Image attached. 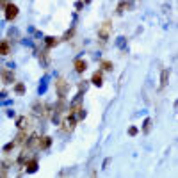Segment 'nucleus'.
I'll list each match as a JSON object with an SVG mask.
<instances>
[{
    "label": "nucleus",
    "mask_w": 178,
    "mask_h": 178,
    "mask_svg": "<svg viewBox=\"0 0 178 178\" xmlns=\"http://www.w3.org/2000/svg\"><path fill=\"white\" fill-rule=\"evenodd\" d=\"M169 82V70H164L162 75H160V89H164Z\"/></svg>",
    "instance_id": "nucleus-15"
},
{
    "label": "nucleus",
    "mask_w": 178,
    "mask_h": 178,
    "mask_svg": "<svg viewBox=\"0 0 178 178\" xmlns=\"http://www.w3.org/2000/svg\"><path fill=\"white\" fill-rule=\"evenodd\" d=\"M73 34H75V28H71L70 32H66V34L63 36V39H64V41H68L70 37H73Z\"/></svg>",
    "instance_id": "nucleus-23"
},
{
    "label": "nucleus",
    "mask_w": 178,
    "mask_h": 178,
    "mask_svg": "<svg viewBox=\"0 0 178 178\" xmlns=\"http://www.w3.org/2000/svg\"><path fill=\"white\" fill-rule=\"evenodd\" d=\"M55 91H57V96H59V98H66V94L70 91V84H68L66 78L59 77L55 80Z\"/></svg>",
    "instance_id": "nucleus-1"
},
{
    "label": "nucleus",
    "mask_w": 178,
    "mask_h": 178,
    "mask_svg": "<svg viewBox=\"0 0 178 178\" xmlns=\"http://www.w3.org/2000/svg\"><path fill=\"white\" fill-rule=\"evenodd\" d=\"M91 82L96 85V87H102V84H103V80H102V71H94V73H93Z\"/></svg>",
    "instance_id": "nucleus-12"
},
{
    "label": "nucleus",
    "mask_w": 178,
    "mask_h": 178,
    "mask_svg": "<svg viewBox=\"0 0 178 178\" xmlns=\"http://www.w3.org/2000/svg\"><path fill=\"white\" fill-rule=\"evenodd\" d=\"M39 59L43 61V64H45V66H46V64H48V61H50V57H48V54H46V52H39Z\"/></svg>",
    "instance_id": "nucleus-20"
},
{
    "label": "nucleus",
    "mask_w": 178,
    "mask_h": 178,
    "mask_svg": "<svg viewBox=\"0 0 178 178\" xmlns=\"http://www.w3.org/2000/svg\"><path fill=\"white\" fill-rule=\"evenodd\" d=\"M11 54V45L7 41H0V55H7Z\"/></svg>",
    "instance_id": "nucleus-16"
},
{
    "label": "nucleus",
    "mask_w": 178,
    "mask_h": 178,
    "mask_svg": "<svg viewBox=\"0 0 178 178\" xmlns=\"http://www.w3.org/2000/svg\"><path fill=\"white\" fill-rule=\"evenodd\" d=\"M128 9H130V0H121L119 4H118V7H116V13L123 14L125 11H128Z\"/></svg>",
    "instance_id": "nucleus-10"
},
{
    "label": "nucleus",
    "mask_w": 178,
    "mask_h": 178,
    "mask_svg": "<svg viewBox=\"0 0 178 178\" xmlns=\"http://www.w3.org/2000/svg\"><path fill=\"white\" fill-rule=\"evenodd\" d=\"M2 82H4V84H13V82H14L13 71H9V70H4V71H2Z\"/></svg>",
    "instance_id": "nucleus-9"
},
{
    "label": "nucleus",
    "mask_w": 178,
    "mask_h": 178,
    "mask_svg": "<svg viewBox=\"0 0 178 178\" xmlns=\"http://www.w3.org/2000/svg\"><path fill=\"white\" fill-rule=\"evenodd\" d=\"M16 127L20 128V130H27V128H28V118H25V116L18 118V121H16Z\"/></svg>",
    "instance_id": "nucleus-13"
},
{
    "label": "nucleus",
    "mask_w": 178,
    "mask_h": 178,
    "mask_svg": "<svg viewBox=\"0 0 178 178\" xmlns=\"http://www.w3.org/2000/svg\"><path fill=\"white\" fill-rule=\"evenodd\" d=\"M111 30H112V23L107 20V21H103L102 23V27H100V30H98V37L102 39V41H105L107 37L111 36Z\"/></svg>",
    "instance_id": "nucleus-3"
},
{
    "label": "nucleus",
    "mask_w": 178,
    "mask_h": 178,
    "mask_svg": "<svg viewBox=\"0 0 178 178\" xmlns=\"http://www.w3.org/2000/svg\"><path fill=\"white\" fill-rule=\"evenodd\" d=\"M82 94H84V93H78L77 98L71 102V105H70V114H75V112L78 111V109L82 107Z\"/></svg>",
    "instance_id": "nucleus-5"
},
{
    "label": "nucleus",
    "mask_w": 178,
    "mask_h": 178,
    "mask_svg": "<svg viewBox=\"0 0 178 178\" xmlns=\"http://www.w3.org/2000/svg\"><path fill=\"white\" fill-rule=\"evenodd\" d=\"M25 171L27 173H36L37 171V160L36 158H28L27 162H25Z\"/></svg>",
    "instance_id": "nucleus-8"
},
{
    "label": "nucleus",
    "mask_w": 178,
    "mask_h": 178,
    "mask_svg": "<svg viewBox=\"0 0 178 178\" xmlns=\"http://www.w3.org/2000/svg\"><path fill=\"white\" fill-rule=\"evenodd\" d=\"M25 141H27V132L20 130L18 135H16V139H14V144H25Z\"/></svg>",
    "instance_id": "nucleus-14"
},
{
    "label": "nucleus",
    "mask_w": 178,
    "mask_h": 178,
    "mask_svg": "<svg viewBox=\"0 0 178 178\" xmlns=\"http://www.w3.org/2000/svg\"><path fill=\"white\" fill-rule=\"evenodd\" d=\"M6 4H7L6 0H0V7H6Z\"/></svg>",
    "instance_id": "nucleus-26"
},
{
    "label": "nucleus",
    "mask_w": 178,
    "mask_h": 178,
    "mask_svg": "<svg viewBox=\"0 0 178 178\" xmlns=\"http://www.w3.org/2000/svg\"><path fill=\"white\" fill-rule=\"evenodd\" d=\"M87 87H89V84H87V82H80V84H78L80 93H85V91H87Z\"/></svg>",
    "instance_id": "nucleus-22"
},
{
    "label": "nucleus",
    "mask_w": 178,
    "mask_h": 178,
    "mask_svg": "<svg viewBox=\"0 0 178 178\" xmlns=\"http://www.w3.org/2000/svg\"><path fill=\"white\" fill-rule=\"evenodd\" d=\"M128 135H132V137L137 135V127H130V128H128Z\"/></svg>",
    "instance_id": "nucleus-25"
},
{
    "label": "nucleus",
    "mask_w": 178,
    "mask_h": 178,
    "mask_svg": "<svg viewBox=\"0 0 178 178\" xmlns=\"http://www.w3.org/2000/svg\"><path fill=\"white\" fill-rule=\"evenodd\" d=\"M14 91L18 93V94L25 93V85H23V84H16V85H14Z\"/></svg>",
    "instance_id": "nucleus-21"
},
{
    "label": "nucleus",
    "mask_w": 178,
    "mask_h": 178,
    "mask_svg": "<svg viewBox=\"0 0 178 178\" xmlns=\"http://www.w3.org/2000/svg\"><path fill=\"white\" fill-rule=\"evenodd\" d=\"M45 45H46V48L57 46V45H59V37H52V36H48V37H45Z\"/></svg>",
    "instance_id": "nucleus-17"
},
{
    "label": "nucleus",
    "mask_w": 178,
    "mask_h": 178,
    "mask_svg": "<svg viewBox=\"0 0 178 178\" xmlns=\"http://www.w3.org/2000/svg\"><path fill=\"white\" fill-rule=\"evenodd\" d=\"M37 141H39V135H30V137H27V141H25V146H27L28 150L30 148H37Z\"/></svg>",
    "instance_id": "nucleus-11"
},
{
    "label": "nucleus",
    "mask_w": 178,
    "mask_h": 178,
    "mask_svg": "<svg viewBox=\"0 0 178 178\" xmlns=\"http://www.w3.org/2000/svg\"><path fill=\"white\" fill-rule=\"evenodd\" d=\"M100 66H102V70H103V71H112V68H114L111 61H102Z\"/></svg>",
    "instance_id": "nucleus-18"
},
{
    "label": "nucleus",
    "mask_w": 178,
    "mask_h": 178,
    "mask_svg": "<svg viewBox=\"0 0 178 178\" xmlns=\"http://www.w3.org/2000/svg\"><path fill=\"white\" fill-rule=\"evenodd\" d=\"M73 66H75V71H77V73H84V71L87 70V63H85L84 59H75Z\"/></svg>",
    "instance_id": "nucleus-7"
},
{
    "label": "nucleus",
    "mask_w": 178,
    "mask_h": 178,
    "mask_svg": "<svg viewBox=\"0 0 178 178\" xmlns=\"http://www.w3.org/2000/svg\"><path fill=\"white\" fill-rule=\"evenodd\" d=\"M50 144H52V139H50L48 135H43V137H39V141H37V150H48Z\"/></svg>",
    "instance_id": "nucleus-6"
},
{
    "label": "nucleus",
    "mask_w": 178,
    "mask_h": 178,
    "mask_svg": "<svg viewBox=\"0 0 178 178\" xmlns=\"http://www.w3.org/2000/svg\"><path fill=\"white\" fill-rule=\"evenodd\" d=\"M150 127H151V119H150V118H146V119H144V127H142V132H144V134H150Z\"/></svg>",
    "instance_id": "nucleus-19"
},
{
    "label": "nucleus",
    "mask_w": 178,
    "mask_h": 178,
    "mask_svg": "<svg viewBox=\"0 0 178 178\" xmlns=\"http://www.w3.org/2000/svg\"><path fill=\"white\" fill-rule=\"evenodd\" d=\"M4 9H6V20L11 21V20H14V18L18 16V7L14 6V4H6Z\"/></svg>",
    "instance_id": "nucleus-4"
},
{
    "label": "nucleus",
    "mask_w": 178,
    "mask_h": 178,
    "mask_svg": "<svg viewBox=\"0 0 178 178\" xmlns=\"http://www.w3.org/2000/svg\"><path fill=\"white\" fill-rule=\"evenodd\" d=\"M84 2H85V4H89V2H91V0H84Z\"/></svg>",
    "instance_id": "nucleus-27"
},
{
    "label": "nucleus",
    "mask_w": 178,
    "mask_h": 178,
    "mask_svg": "<svg viewBox=\"0 0 178 178\" xmlns=\"http://www.w3.org/2000/svg\"><path fill=\"white\" fill-rule=\"evenodd\" d=\"M75 127H77V118L73 114H70L68 118L63 119V132H73Z\"/></svg>",
    "instance_id": "nucleus-2"
},
{
    "label": "nucleus",
    "mask_w": 178,
    "mask_h": 178,
    "mask_svg": "<svg viewBox=\"0 0 178 178\" xmlns=\"http://www.w3.org/2000/svg\"><path fill=\"white\" fill-rule=\"evenodd\" d=\"M14 146H16V144H14V141H13V142H9V144H6V146H4V153H7V151H11V150H13Z\"/></svg>",
    "instance_id": "nucleus-24"
}]
</instances>
